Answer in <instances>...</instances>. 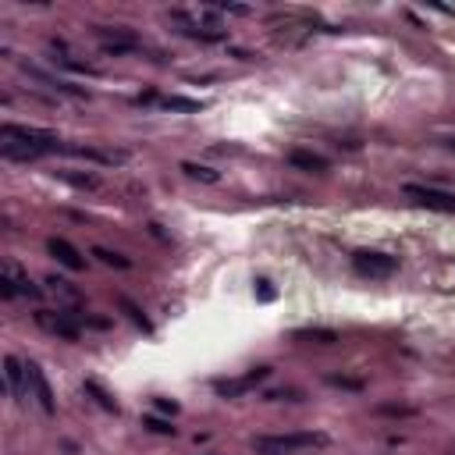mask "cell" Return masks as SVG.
Returning <instances> with one entry per match:
<instances>
[{
	"label": "cell",
	"instance_id": "obj_3",
	"mask_svg": "<svg viewBox=\"0 0 455 455\" xmlns=\"http://www.w3.org/2000/svg\"><path fill=\"white\" fill-rule=\"evenodd\" d=\"M0 296L4 299H40L43 292L29 281V274L15 264V260H4V271H0Z\"/></svg>",
	"mask_w": 455,
	"mask_h": 455
},
{
	"label": "cell",
	"instance_id": "obj_17",
	"mask_svg": "<svg viewBox=\"0 0 455 455\" xmlns=\"http://www.w3.org/2000/svg\"><path fill=\"white\" fill-rule=\"evenodd\" d=\"M93 257H96L100 264H107V267H118V271H128V267H132V260H128V257L111 253V249H103V246H93Z\"/></svg>",
	"mask_w": 455,
	"mask_h": 455
},
{
	"label": "cell",
	"instance_id": "obj_24",
	"mask_svg": "<svg viewBox=\"0 0 455 455\" xmlns=\"http://www.w3.org/2000/svg\"><path fill=\"white\" fill-rule=\"evenodd\" d=\"M381 412H388V416H412V409H405V405H381Z\"/></svg>",
	"mask_w": 455,
	"mask_h": 455
},
{
	"label": "cell",
	"instance_id": "obj_2",
	"mask_svg": "<svg viewBox=\"0 0 455 455\" xmlns=\"http://www.w3.org/2000/svg\"><path fill=\"white\" fill-rule=\"evenodd\" d=\"M0 142L26 146V150H33L36 157H43V153H61V150H64V142L57 139V132L36 128V125H15V121H4V125H0Z\"/></svg>",
	"mask_w": 455,
	"mask_h": 455
},
{
	"label": "cell",
	"instance_id": "obj_13",
	"mask_svg": "<svg viewBox=\"0 0 455 455\" xmlns=\"http://www.w3.org/2000/svg\"><path fill=\"white\" fill-rule=\"evenodd\" d=\"M296 342H320V345H335L338 342V331L335 327H296L292 331Z\"/></svg>",
	"mask_w": 455,
	"mask_h": 455
},
{
	"label": "cell",
	"instance_id": "obj_12",
	"mask_svg": "<svg viewBox=\"0 0 455 455\" xmlns=\"http://www.w3.org/2000/svg\"><path fill=\"white\" fill-rule=\"evenodd\" d=\"M288 164L299 167V171H310V174H327V167H331L320 153H310V150H292L288 153Z\"/></svg>",
	"mask_w": 455,
	"mask_h": 455
},
{
	"label": "cell",
	"instance_id": "obj_7",
	"mask_svg": "<svg viewBox=\"0 0 455 455\" xmlns=\"http://www.w3.org/2000/svg\"><path fill=\"white\" fill-rule=\"evenodd\" d=\"M352 267L363 278H391L398 271V260L395 257H384V253H356L352 257Z\"/></svg>",
	"mask_w": 455,
	"mask_h": 455
},
{
	"label": "cell",
	"instance_id": "obj_14",
	"mask_svg": "<svg viewBox=\"0 0 455 455\" xmlns=\"http://www.w3.org/2000/svg\"><path fill=\"white\" fill-rule=\"evenodd\" d=\"M160 107H164V111H178V114H199L206 103H203V100H189V96H164Z\"/></svg>",
	"mask_w": 455,
	"mask_h": 455
},
{
	"label": "cell",
	"instance_id": "obj_25",
	"mask_svg": "<svg viewBox=\"0 0 455 455\" xmlns=\"http://www.w3.org/2000/svg\"><path fill=\"white\" fill-rule=\"evenodd\" d=\"M451 455H455V448H451Z\"/></svg>",
	"mask_w": 455,
	"mask_h": 455
},
{
	"label": "cell",
	"instance_id": "obj_9",
	"mask_svg": "<svg viewBox=\"0 0 455 455\" xmlns=\"http://www.w3.org/2000/svg\"><path fill=\"white\" fill-rule=\"evenodd\" d=\"M47 253L61 264V267H68V271H86V260H82V253L68 242V239H61V235H54V239H47Z\"/></svg>",
	"mask_w": 455,
	"mask_h": 455
},
{
	"label": "cell",
	"instance_id": "obj_21",
	"mask_svg": "<svg viewBox=\"0 0 455 455\" xmlns=\"http://www.w3.org/2000/svg\"><path fill=\"white\" fill-rule=\"evenodd\" d=\"M306 395L299 391V388H274V391H267L264 395V402H303Z\"/></svg>",
	"mask_w": 455,
	"mask_h": 455
},
{
	"label": "cell",
	"instance_id": "obj_22",
	"mask_svg": "<svg viewBox=\"0 0 455 455\" xmlns=\"http://www.w3.org/2000/svg\"><path fill=\"white\" fill-rule=\"evenodd\" d=\"M47 285H50L54 292H61L68 303H75V299H79V292L72 288V281H64V278H57V274H50V278H47Z\"/></svg>",
	"mask_w": 455,
	"mask_h": 455
},
{
	"label": "cell",
	"instance_id": "obj_6",
	"mask_svg": "<svg viewBox=\"0 0 455 455\" xmlns=\"http://www.w3.org/2000/svg\"><path fill=\"white\" fill-rule=\"evenodd\" d=\"M402 192L409 196V199H416L420 206H427V210H441V213H455V196L451 192H444V189H434V185H402Z\"/></svg>",
	"mask_w": 455,
	"mask_h": 455
},
{
	"label": "cell",
	"instance_id": "obj_8",
	"mask_svg": "<svg viewBox=\"0 0 455 455\" xmlns=\"http://www.w3.org/2000/svg\"><path fill=\"white\" fill-rule=\"evenodd\" d=\"M26 373H29V388H33V395H36V402H40V409L47 412V416H54L57 412V398H54V388H50V381H47V373L40 370V363H26Z\"/></svg>",
	"mask_w": 455,
	"mask_h": 455
},
{
	"label": "cell",
	"instance_id": "obj_10",
	"mask_svg": "<svg viewBox=\"0 0 455 455\" xmlns=\"http://www.w3.org/2000/svg\"><path fill=\"white\" fill-rule=\"evenodd\" d=\"M4 381H8L11 398L22 402V398H26V381H29V373H26V363H22L18 356H4Z\"/></svg>",
	"mask_w": 455,
	"mask_h": 455
},
{
	"label": "cell",
	"instance_id": "obj_16",
	"mask_svg": "<svg viewBox=\"0 0 455 455\" xmlns=\"http://www.w3.org/2000/svg\"><path fill=\"white\" fill-rule=\"evenodd\" d=\"M181 171H185L189 178H196V181H206V185H217V181H220V174H217L213 167H199V164H192V160H181Z\"/></svg>",
	"mask_w": 455,
	"mask_h": 455
},
{
	"label": "cell",
	"instance_id": "obj_23",
	"mask_svg": "<svg viewBox=\"0 0 455 455\" xmlns=\"http://www.w3.org/2000/svg\"><path fill=\"white\" fill-rule=\"evenodd\" d=\"M327 384H331V388H349V391H359V388H363L359 381H349V377H327Z\"/></svg>",
	"mask_w": 455,
	"mask_h": 455
},
{
	"label": "cell",
	"instance_id": "obj_1",
	"mask_svg": "<svg viewBox=\"0 0 455 455\" xmlns=\"http://www.w3.org/2000/svg\"><path fill=\"white\" fill-rule=\"evenodd\" d=\"M331 437L324 430H296V434H260L253 437L257 455H303L313 448H327Z\"/></svg>",
	"mask_w": 455,
	"mask_h": 455
},
{
	"label": "cell",
	"instance_id": "obj_4",
	"mask_svg": "<svg viewBox=\"0 0 455 455\" xmlns=\"http://www.w3.org/2000/svg\"><path fill=\"white\" fill-rule=\"evenodd\" d=\"M33 320H36L47 335L64 338V342H79V335H82V324L72 317V310H36Z\"/></svg>",
	"mask_w": 455,
	"mask_h": 455
},
{
	"label": "cell",
	"instance_id": "obj_20",
	"mask_svg": "<svg viewBox=\"0 0 455 455\" xmlns=\"http://www.w3.org/2000/svg\"><path fill=\"white\" fill-rule=\"evenodd\" d=\"M142 427L153 430V434H164V437H174L178 434V427L171 420H160V416H142Z\"/></svg>",
	"mask_w": 455,
	"mask_h": 455
},
{
	"label": "cell",
	"instance_id": "obj_5",
	"mask_svg": "<svg viewBox=\"0 0 455 455\" xmlns=\"http://www.w3.org/2000/svg\"><path fill=\"white\" fill-rule=\"evenodd\" d=\"M267 377H271V366H257V370H249V373H242V377L213 381V391H217L220 398H242V395L257 391V384H264Z\"/></svg>",
	"mask_w": 455,
	"mask_h": 455
},
{
	"label": "cell",
	"instance_id": "obj_18",
	"mask_svg": "<svg viewBox=\"0 0 455 455\" xmlns=\"http://www.w3.org/2000/svg\"><path fill=\"white\" fill-rule=\"evenodd\" d=\"M82 391H86V395H93L100 409H107V412H118V402H114V398H111V395H107V391H103L96 381H86V384H82Z\"/></svg>",
	"mask_w": 455,
	"mask_h": 455
},
{
	"label": "cell",
	"instance_id": "obj_19",
	"mask_svg": "<svg viewBox=\"0 0 455 455\" xmlns=\"http://www.w3.org/2000/svg\"><path fill=\"white\" fill-rule=\"evenodd\" d=\"M68 185H75V189H89V192H96L100 189V178L96 174H75V171H57Z\"/></svg>",
	"mask_w": 455,
	"mask_h": 455
},
{
	"label": "cell",
	"instance_id": "obj_15",
	"mask_svg": "<svg viewBox=\"0 0 455 455\" xmlns=\"http://www.w3.org/2000/svg\"><path fill=\"white\" fill-rule=\"evenodd\" d=\"M118 306H121V310L128 313V320H132V324H135L139 331H146V335L153 331V324L146 320V313H142V310H139V306H135V303H132L128 296H118Z\"/></svg>",
	"mask_w": 455,
	"mask_h": 455
},
{
	"label": "cell",
	"instance_id": "obj_11",
	"mask_svg": "<svg viewBox=\"0 0 455 455\" xmlns=\"http://www.w3.org/2000/svg\"><path fill=\"white\" fill-rule=\"evenodd\" d=\"M61 153H68V157H79V160H93V164H125L128 157L125 153H111V150H89V146H64Z\"/></svg>",
	"mask_w": 455,
	"mask_h": 455
}]
</instances>
